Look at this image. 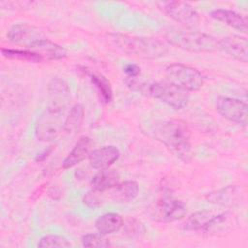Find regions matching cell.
Listing matches in <instances>:
<instances>
[{
	"label": "cell",
	"instance_id": "1",
	"mask_svg": "<svg viewBox=\"0 0 248 248\" xmlns=\"http://www.w3.org/2000/svg\"><path fill=\"white\" fill-rule=\"evenodd\" d=\"M152 133L179 160L184 163L192 160L191 132L185 122L178 119L165 120L157 124Z\"/></svg>",
	"mask_w": 248,
	"mask_h": 248
},
{
	"label": "cell",
	"instance_id": "2",
	"mask_svg": "<svg viewBox=\"0 0 248 248\" xmlns=\"http://www.w3.org/2000/svg\"><path fill=\"white\" fill-rule=\"evenodd\" d=\"M111 42L123 52L143 59H157L168 53V46L151 37H139L113 33L108 35Z\"/></svg>",
	"mask_w": 248,
	"mask_h": 248
},
{
	"label": "cell",
	"instance_id": "3",
	"mask_svg": "<svg viewBox=\"0 0 248 248\" xmlns=\"http://www.w3.org/2000/svg\"><path fill=\"white\" fill-rule=\"evenodd\" d=\"M171 46L191 52H210L218 47V42L212 36L195 31L171 27L165 34Z\"/></svg>",
	"mask_w": 248,
	"mask_h": 248
},
{
	"label": "cell",
	"instance_id": "4",
	"mask_svg": "<svg viewBox=\"0 0 248 248\" xmlns=\"http://www.w3.org/2000/svg\"><path fill=\"white\" fill-rule=\"evenodd\" d=\"M168 82L189 92L198 91L203 85V76L202 73L189 65L174 63L169 65L165 70Z\"/></svg>",
	"mask_w": 248,
	"mask_h": 248
},
{
	"label": "cell",
	"instance_id": "5",
	"mask_svg": "<svg viewBox=\"0 0 248 248\" xmlns=\"http://www.w3.org/2000/svg\"><path fill=\"white\" fill-rule=\"evenodd\" d=\"M148 93L153 98L175 109L183 108L189 102V93L187 91L167 80L152 83L148 87Z\"/></svg>",
	"mask_w": 248,
	"mask_h": 248
},
{
	"label": "cell",
	"instance_id": "6",
	"mask_svg": "<svg viewBox=\"0 0 248 248\" xmlns=\"http://www.w3.org/2000/svg\"><path fill=\"white\" fill-rule=\"evenodd\" d=\"M63 113L46 108L38 118L35 125V136L41 141L55 140L64 130Z\"/></svg>",
	"mask_w": 248,
	"mask_h": 248
},
{
	"label": "cell",
	"instance_id": "7",
	"mask_svg": "<svg viewBox=\"0 0 248 248\" xmlns=\"http://www.w3.org/2000/svg\"><path fill=\"white\" fill-rule=\"evenodd\" d=\"M216 110L227 120L245 127L248 122L247 103L232 97L220 96L216 100Z\"/></svg>",
	"mask_w": 248,
	"mask_h": 248
},
{
	"label": "cell",
	"instance_id": "8",
	"mask_svg": "<svg viewBox=\"0 0 248 248\" xmlns=\"http://www.w3.org/2000/svg\"><path fill=\"white\" fill-rule=\"evenodd\" d=\"M162 7L171 19L186 28H194L200 22L198 12L187 2L166 1L162 3Z\"/></svg>",
	"mask_w": 248,
	"mask_h": 248
},
{
	"label": "cell",
	"instance_id": "9",
	"mask_svg": "<svg viewBox=\"0 0 248 248\" xmlns=\"http://www.w3.org/2000/svg\"><path fill=\"white\" fill-rule=\"evenodd\" d=\"M228 220L227 213L213 214L208 210H200L192 213L185 222L184 229L187 231L209 232L216 227L221 226Z\"/></svg>",
	"mask_w": 248,
	"mask_h": 248
},
{
	"label": "cell",
	"instance_id": "10",
	"mask_svg": "<svg viewBox=\"0 0 248 248\" xmlns=\"http://www.w3.org/2000/svg\"><path fill=\"white\" fill-rule=\"evenodd\" d=\"M70 99L71 91L68 83L62 78H53L48 85V104L46 108L64 112Z\"/></svg>",
	"mask_w": 248,
	"mask_h": 248
},
{
	"label": "cell",
	"instance_id": "11",
	"mask_svg": "<svg viewBox=\"0 0 248 248\" xmlns=\"http://www.w3.org/2000/svg\"><path fill=\"white\" fill-rule=\"evenodd\" d=\"M187 212V206L181 200L165 197L158 204L157 218L161 222L170 223L181 220Z\"/></svg>",
	"mask_w": 248,
	"mask_h": 248
},
{
	"label": "cell",
	"instance_id": "12",
	"mask_svg": "<svg viewBox=\"0 0 248 248\" xmlns=\"http://www.w3.org/2000/svg\"><path fill=\"white\" fill-rule=\"evenodd\" d=\"M7 38L12 43L24 45L26 47H28L34 42L43 39L44 35L39 28L33 25L27 23H17L9 28Z\"/></svg>",
	"mask_w": 248,
	"mask_h": 248
},
{
	"label": "cell",
	"instance_id": "13",
	"mask_svg": "<svg viewBox=\"0 0 248 248\" xmlns=\"http://www.w3.org/2000/svg\"><path fill=\"white\" fill-rule=\"evenodd\" d=\"M218 47L231 57L247 63L248 61V41L239 35H229L218 42Z\"/></svg>",
	"mask_w": 248,
	"mask_h": 248
},
{
	"label": "cell",
	"instance_id": "14",
	"mask_svg": "<svg viewBox=\"0 0 248 248\" xmlns=\"http://www.w3.org/2000/svg\"><path fill=\"white\" fill-rule=\"evenodd\" d=\"M120 157L119 149L114 145H106L94 149L88 156L89 164L93 169L103 170L109 168Z\"/></svg>",
	"mask_w": 248,
	"mask_h": 248
},
{
	"label": "cell",
	"instance_id": "15",
	"mask_svg": "<svg viewBox=\"0 0 248 248\" xmlns=\"http://www.w3.org/2000/svg\"><path fill=\"white\" fill-rule=\"evenodd\" d=\"M27 48L39 54L43 60H59L67 56V50L62 46L46 38L34 42Z\"/></svg>",
	"mask_w": 248,
	"mask_h": 248
},
{
	"label": "cell",
	"instance_id": "16",
	"mask_svg": "<svg viewBox=\"0 0 248 248\" xmlns=\"http://www.w3.org/2000/svg\"><path fill=\"white\" fill-rule=\"evenodd\" d=\"M210 16L242 33L247 32V17L237 12L228 9H216L210 12Z\"/></svg>",
	"mask_w": 248,
	"mask_h": 248
},
{
	"label": "cell",
	"instance_id": "17",
	"mask_svg": "<svg viewBox=\"0 0 248 248\" xmlns=\"http://www.w3.org/2000/svg\"><path fill=\"white\" fill-rule=\"evenodd\" d=\"M91 146H92V140L89 137L83 136L80 137L68 156L63 161V168L64 169H70L78 163L82 162L85 158H87L91 152Z\"/></svg>",
	"mask_w": 248,
	"mask_h": 248
},
{
	"label": "cell",
	"instance_id": "18",
	"mask_svg": "<svg viewBox=\"0 0 248 248\" xmlns=\"http://www.w3.org/2000/svg\"><path fill=\"white\" fill-rule=\"evenodd\" d=\"M119 173L112 169L107 168L100 170L91 179L90 185L92 190L97 192H104L111 190L119 183Z\"/></svg>",
	"mask_w": 248,
	"mask_h": 248
},
{
	"label": "cell",
	"instance_id": "19",
	"mask_svg": "<svg viewBox=\"0 0 248 248\" xmlns=\"http://www.w3.org/2000/svg\"><path fill=\"white\" fill-rule=\"evenodd\" d=\"M124 225L121 215L114 212L105 213L99 216L95 221V227L98 232L102 234H110L118 232Z\"/></svg>",
	"mask_w": 248,
	"mask_h": 248
},
{
	"label": "cell",
	"instance_id": "20",
	"mask_svg": "<svg viewBox=\"0 0 248 248\" xmlns=\"http://www.w3.org/2000/svg\"><path fill=\"white\" fill-rule=\"evenodd\" d=\"M139 184L134 180L119 182L111 189V198L118 202H129L135 200L139 194Z\"/></svg>",
	"mask_w": 248,
	"mask_h": 248
},
{
	"label": "cell",
	"instance_id": "21",
	"mask_svg": "<svg viewBox=\"0 0 248 248\" xmlns=\"http://www.w3.org/2000/svg\"><path fill=\"white\" fill-rule=\"evenodd\" d=\"M240 198L239 192L235 186H227L218 191L212 192L207 195L206 200L215 204L219 205H233L238 202Z\"/></svg>",
	"mask_w": 248,
	"mask_h": 248
},
{
	"label": "cell",
	"instance_id": "22",
	"mask_svg": "<svg viewBox=\"0 0 248 248\" xmlns=\"http://www.w3.org/2000/svg\"><path fill=\"white\" fill-rule=\"evenodd\" d=\"M84 120V108L82 105L76 104L69 110L68 115L64 121V131L69 135L77 134Z\"/></svg>",
	"mask_w": 248,
	"mask_h": 248
},
{
	"label": "cell",
	"instance_id": "23",
	"mask_svg": "<svg viewBox=\"0 0 248 248\" xmlns=\"http://www.w3.org/2000/svg\"><path fill=\"white\" fill-rule=\"evenodd\" d=\"M89 78L92 84L97 88L104 103H109L112 100V88L110 82L102 74L90 73Z\"/></svg>",
	"mask_w": 248,
	"mask_h": 248
},
{
	"label": "cell",
	"instance_id": "24",
	"mask_svg": "<svg viewBox=\"0 0 248 248\" xmlns=\"http://www.w3.org/2000/svg\"><path fill=\"white\" fill-rule=\"evenodd\" d=\"M2 55L8 59L19 60V61H27L31 63H40L43 58L34 51L29 49H15V48H1Z\"/></svg>",
	"mask_w": 248,
	"mask_h": 248
},
{
	"label": "cell",
	"instance_id": "25",
	"mask_svg": "<svg viewBox=\"0 0 248 248\" xmlns=\"http://www.w3.org/2000/svg\"><path fill=\"white\" fill-rule=\"evenodd\" d=\"M81 244L84 247H108L110 241L102 233H87L81 237Z\"/></svg>",
	"mask_w": 248,
	"mask_h": 248
},
{
	"label": "cell",
	"instance_id": "26",
	"mask_svg": "<svg viewBox=\"0 0 248 248\" xmlns=\"http://www.w3.org/2000/svg\"><path fill=\"white\" fill-rule=\"evenodd\" d=\"M72 244L64 236L57 234H46L43 236L39 242L38 247H71Z\"/></svg>",
	"mask_w": 248,
	"mask_h": 248
},
{
	"label": "cell",
	"instance_id": "27",
	"mask_svg": "<svg viewBox=\"0 0 248 248\" xmlns=\"http://www.w3.org/2000/svg\"><path fill=\"white\" fill-rule=\"evenodd\" d=\"M82 202L87 207L95 209V208H98L102 205L103 201H102L101 197L97 194V191L91 190V191H88L86 194L83 195Z\"/></svg>",
	"mask_w": 248,
	"mask_h": 248
},
{
	"label": "cell",
	"instance_id": "28",
	"mask_svg": "<svg viewBox=\"0 0 248 248\" xmlns=\"http://www.w3.org/2000/svg\"><path fill=\"white\" fill-rule=\"evenodd\" d=\"M123 70L128 79H136L140 74V68L137 64H127Z\"/></svg>",
	"mask_w": 248,
	"mask_h": 248
},
{
	"label": "cell",
	"instance_id": "29",
	"mask_svg": "<svg viewBox=\"0 0 248 248\" xmlns=\"http://www.w3.org/2000/svg\"><path fill=\"white\" fill-rule=\"evenodd\" d=\"M50 152H51V149H48V150H45L42 154H38V156L36 158V161H43L44 159H46L48 156V154Z\"/></svg>",
	"mask_w": 248,
	"mask_h": 248
}]
</instances>
